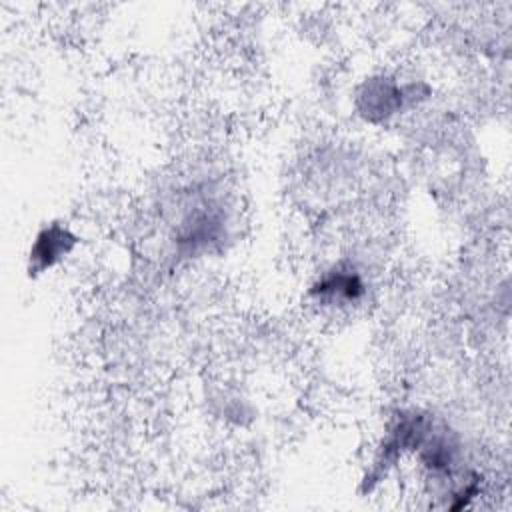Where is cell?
I'll return each mask as SVG.
<instances>
[{
    "instance_id": "1",
    "label": "cell",
    "mask_w": 512,
    "mask_h": 512,
    "mask_svg": "<svg viewBox=\"0 0 512 512\" xmlns=\"http://www.w3.org/2000/svg\"><path fill=\"white\" fill-rule=\"evenodd\" d=\"M372 278L348 256L324 264L306 286V300L326 314H352L368 304Z\"/></svg>"
},
{
    "instance_id": "2",
    "label": "cell",
    "mask_w": 512,
    "mask_h": 512,
    "mask_svg": "<svg viewBox=\"0 0 512 512\" xmlns=\"http://www.w3.org/2000/svg\"><path fill=\"white\" fill-rule=\"evenodd\" d=\"M80 246V234L64 220H50L36 228L26 250L28 276L38 278L60 268Z\"/></svg>"
}]
</instances>
